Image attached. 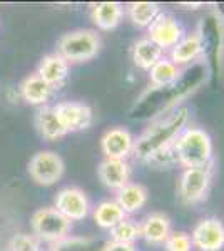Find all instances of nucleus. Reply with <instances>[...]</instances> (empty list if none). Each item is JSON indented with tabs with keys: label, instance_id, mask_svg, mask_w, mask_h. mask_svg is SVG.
<instances>
[{
	"label": "nucleus",
	"instance_id": "1",
	"mask_svg": "<svg viewBox=\"0 0 224 251\" xmlns=\"http://www.w3.org/2000/svg\"><path fill=\"white\" fill-rule=\"evenodd\" d=\"M209 77V67L204 59L191 64L189 69L181 72V77L171 86L146 89L137 97L131 109V119L134 121H156L168 112L179 107L182 100L193 96Z\"/></svg>",
	"mask_w": 224,
	"mask_h": 251
},
{
	"label": "nucleus",
	"instance_id": "2",
	"mask_svg": "<svg viewBox=\"0 0 224 251\" xmlns=\"http://www.w3.org/2000/svg\"><path fill=\"white\" fill-rule=\"evenodd\" d=\"M187 123L189 109L184 106H179L150 123L149 127L137 139H134V159L139 163H150L154 156L174 144L177 136L187 127Z\"/></svg>",
	"mask_w": 224,
	"mask_h": 251
},
{
	"label": "nucleus",
	"instance_id": "3",
	"mask_svg": "<svg viewBox=\"0 0 224 251\" xmlns=\"http://www.w3.org/2000/svg\"><path fill=\"white\" fill-rule=\"evenodd\" d=\"M176 161L186 169L213 164V141L199 127H186L173 144Z\"/></svg>",
	"mask_w": 224,
	"mask_h": 251
},
{
	"label": "nucleus",
	"instance_id": "4",
	"mask_svg": "<svg viewBox=\"0 0 224 251\" xmlns=\"http://www.w3.org/2000/svg\"><path fill=\"white\" fill-rule=\"evenodd\" d=\"M198 34L202 42V57L209 72L221 74L224 55V19L218 12H211L201 19Z\"/></svg>",
	"mask_w": 224,
	"mask_h": 251
},
{
	"label": "nucleus",
	"instance_id": "5",
	"mask_svg": "<svg viewBox=\"0 0 224 251\" xmlns=\"http://www.w3.org/2000/svg\"><path fill=\"white\" fill-rule=\"evenodd\" d=\"M100 50V37L96 30L79 29L64 34L57 42V54L71 62H87Z\"/></svg>",
	"mask_w": 224,
	"mask_h": 251
},
{
	"label": "nucleus",
	"instance_id": "6",
	"mask_svg": "<svg viewBox=\"0 0 224 251\" xmlns=\"http://www.w3.org/2000/svg\"><path fill=\"white\" fill-rule=\"evenodd\" d=\"M30 228L32 234L39 241H46L52 245V243L71 236L72 221H69L64 214H60L54 206H46L32 214Z\"/></svg>",
	"mask_w": 224,
	"mask_h": 251
},
{
	"label": "nucleus",
	"instance_id": "7",
	"mask_svg": "<svg viewBox=\"0 0 224 251\" xmlns=\"http://www.w3.org/2000/svg\"><path fill=\"white\" fill-rule=\"evenodd\" d=\"M213 179V164L206 168H189L184 169L179 177L177 194L182 204L193 206L207 198Z\"/></svg>",
	"mask_w": 224,
	"mask_h": 251
},
{
	"label": "nucleus",
	"instance_id": "8",
	"mask_svg": "<svg viewBox=\"0 0 224 251\" xmlns=\"http://www.w3.org/2000/svg\"><path fill=\"white\" fill-rule=\"evenodd\" d=\"M66 163L54 151H39L28 161V174L40 186H52L62 179Z\"/></svg>",
	"mask_w": 224,
	"mask_h": 251
},
{
	"label": "nucleus",
	"instance_id": "9",
	"mask_svg": "<svg viewBox=\"0 0 224 251\" xmlns=\"http://www.w3.org/2000/svg\"><path fill=\"white\" fill-rule=\"evenodd\" d=\"M148 34L149 39L152 40L154 44L166 50V49H173L176 44L186 35L184 25H182L179 20L174 17L169 12H161L154 22L148 27Z\"/></svg>",
	"mask_w": 224,
	"mask_h": 251
},
{
	"label": "nucleus",
	"instance_id": "10",
	"mask_svg": "<svg viewBox=\"0 0 224 251\" xmlns=\"http://www.w3.org/2000/svg\"><path fill=\"white\" fill-rule=\"evenodd\" d=\"M54 208L69 221H80L91 213V201L80 188L66 186L55 194Z\"/></svg>",
	"mask_w": 224,
	"mask_h": 251
},
{
	"label": "nucleus",
	"instance_id": "11",
	"mask_svg": "<svg viewBox=\"0 0 224 251\" xmlns=\"http://www.w3.org/2000/svg\"><path fill=\"white\" fill-rule=\"evenodd\" d=\"M193 246L199 251H221L224 248V225L218 218H202L191 233Z\"/></svg>",
	"mask_w": 224,
	"mask_h": 251
},
{
	"label": "nucleus",
	"instance_id": "12",
	"mask_svg": "<svg viewBox=\"0 0 224 251\" xmlns=\"http://www.w3.org/2000/svg\"><path fill=\"white\" fill-rule=\"evenodd\" d=\"M54 107L67 132H79L91 127L94 114L91 106L79 100H62Z\"/></svg>",
	"mask_w": 224,
	"mask_h": 251
},
{
	"label": "nucleus",
	"instance_id": "13",
	"mask_svg": "<svg viewBox=\"0 0 224 251\" xmlns=\"http://www.w3.org/2000/svg\"><path fill=\"white\" fill-rule=\"evenodd\" d=\"M100 149L105 159L127 161L134 151V136L124 127H112L100 137Z\"/></svg>",
	"mask_w": 224,
	"mask_h": 251
},
{
	"label": "nucleus",
	"instance_id": "14",
	"mask_svg": "<svg viewBox=\"0 0 224 251\" xmlns=\"http://www.w3.org/2000/svg\"><path fill=\"white\" fill-rule=\"evenodd\" d=\"M37 74L55 91L66 86L69 74H71V64L57 52H52V54L44 55L39 62Z\"/></svg>",
	"mask_w": 224,
	"mask_h": 251
},
{
	"label": "nucleus",
	"instance_id": "15",
	"mask_svg": "<svg viewBox=\"0 0 224 251\" xmlns=\"http://www.w3.org/2000/svg\"><path fill=\"white\" fill-rule=\"evenodd\" d=\"M97 176L105 188L119 191L127 183H131V166L127 161L105 159L104 157L97 168Z\"/></svg>",
	"mask_w": 224,
	"mask_h": 251
},
{
	"label": "nucleus",
	"instance_id": "16",
	"mask_svg": "<svg viewBox=\"0 0 224 251\" xmlns=\"http://www.w3.org/2000/svg\"><path fill=\"white\" fill-rule=\"evenodd\" d=\"M141 238L149 245H164L173 233L171 218L164 213H150L141 223Z\"/></svg>",
	"mask_w": 224,
	"mask_h": 251
},
{
	"label": "nucleus",
	"instance_id": "17",
	"mask_svg": "<svg viewBox=\"0 0 224 251\" xmlns=\"http://www.w3.org/2000/svg\"><path fill=\"white\" fill-rule=\"evenodd\" d=\"M19 94L22 97V100H25L30 106L42 107V106H47V100L54 94V89L49 86L37 72H34V74L27 75V77L20 82Z\"/></svg>",
	"mask_w": 224,
	"mask_h": 251
},
{
	"label": "nucleus",
	"instance_id": "18",
	"mask_svg": "<svg viewBox=\"0 0 224 251\" xmlns=\"http://www.w3.org/2000/svg\"><path fill=\"white\" fill-rule=\"evenodd\" d=\"M35 127L40 137L46 141H57L69 134L54 106L39 107V111L35 112Z\"/></svg>",
	"mask_w": 224,
	"mask_h": 251
},
{
	"label": "nucleus",
	"instance_id": "19",
	"mask_svg": "<svg viewBox=\"0 0 224 251\" xmlns=\"http://www.w3.org/2000/svg\"><path fill=\"white\" fill-rule=\"evenodd\" d=\"M199 57H202V42L198 32L189 35H184L179 42L171 49L169 59L177 67L186 66V64H194Z\"/></svg>",
	"mask_w": 224,
	"mask_h": 251
},
{
	"label": "nucleus",
	"instance_id": "20",
	"mask_svg": "<svg viewBox=\"0 0 224 251\" xmlns=\"http://www.w3.org/2000/svg\"><path fill=\"white\" fill-rule=\"evenodd\" d=\"M124 17V7L119 2H99L92 3L91 19L94 25L100 30H112L121 24Z\"/></svg>",
	"mask_w": 224,
	"mask_h": 251
},
{
	"label": "nucleus",
	"instance_id": "21",
	"mask_svg": "<svg viewBox=\"0 0 224 251\" xmlns=\"http://www.w3.org/2000/svg\"><path fill=\"white\" fill-rule=\"evenodd\" d=\"M148 188L139 183H127L116 194V203L121 206L125 214H134L141 211L148 203Z\"/></svg>",
	"mask_w": 224,
	"mask_h": 251
},
{
	"label": "nucleus",
	"instance_id": "22",
	"mask_svg": "<svg viewBox=\"0 0 224 251\" xmlns=\"http://www.w3.org/2000/svg\"><path fill=\"white\" fill-rule=\"evenodd\" d=\"M164 57V50L159 49L149 37L139 39L132 47V62L142 71H150Z\"/></svg>",
	"mask_w": 224,
	"mask_h": 251
},
{
	"label": "nucleus",
	"instance_id": "23",
	"mask_svg": "<svg viewBox=\"0 0 224 251\" xmlns=\"http://www.w3.org/2000/svg\"><path fill=\"white\" fill-rule=\"evenodd\" d=\"M92 216L99 228L111 231L114 226L119 225L122 220L127 218V214L122 211V208L114 200H105V201H100V203L94 208Z\"/></svg>",
	"mask_w": 224,
	"mask_h": 251
},
{
	"label": "nucleus",
	"instance_id": "24",
	"mask_svg": "<svg viewBox=\"0 0 224 251\" xmlns=\"http://www.w3.org/2000/svg\"><path fill=\"white\" fill-rule=\"evenodd\" d=\"M181 67L171 62V59L162 57L159 62L149 71V80L152 87H164L171 86L181 77Z\"/></svg>",
	"mask_w": 224,
	"mask_h": 251
},
{
	"label": "nucleus",
	"instance_id": "25",
	"mask_svg": "<svg viewBox=\"0 0 224 251\" xmlns=\"http://www.w3.org/2000/svg\"><path fill=\"white\" fill-rule=\"evenodd\" d=\"M159 14L161 7L154 2H132L127 5L129 19L137 27H149Z\"/></svg>",
	"mask_w": 224,
	"mask_h": 251
},
{
	"label": "nucleus",
	"instance_id": "26",
	"mask_svg": "<svg viewBox=\"0 0 224 251\" xmlns=\"http://www.w3.org/2000/svg\"><path fill=\"white\" fill-rule=\"evenodd\" d=\"M47 251H100L97 241L89 236H67L52 243Z\"/></svg>",
	"mask_w": 224,
	"mask_h": 251
},
{
	"label": "nucleus",
	"instance_id": "27",
	"mask_svg": "<svg viewBox=\"0 0 224 251\" xmlns=\"http://www.w3.org/2000/svg\"><path fill=\"white\" fill-rule=\"evenodd\" d=\"M141 238V225L132 218H125L111 229V240L134 245Z\"/></svg>",
	"mask_w": 224,
	"mask_h": 251
},
{
	"label": "nucleus",
	"instance_id": "28",
	"mask_svg": "<svg viewBox=\"0 0 224 251\" xmlns=\"http://www.w3.org/2000/svg\"><path fill=\"white\" fill-rule=\"evenodd\" d=\"M7 251H44L40 241L30 233H17L10 238L5 246Z\"/></svg>",
	"mask_w": 224,
	"mask_h": 251
},
{
	"label": "nucleus",
	"instance_id": "29",
	"mask_svg": "<svg viewBox=\"0 0 224 251\" xmlns=\"http://www.w3.org/2000/svg\"><path fill=\"white\" fill-rule=\"evenodd\" d=\"M193 241H191V234L186 231H173L169 238L164 241L166 251H193Z\"/></svg>",
	"mask_w": 224,
	"mask_h": 251
},
{
	"label": "nucleus",
	"instance_id": "30",
	"mask_svg": "<svg viewBox=\"0 0 224 251\" xmlns=\"http://www.w3.org/2000/svg\"><path fill=\"white\" fill-rule=\"evenodd\" d=\"M100 251H136L134 245H127V243H119V241H105Z\"/></svg>",
	"mask_w": 224,
	"mask_h": 251
},
{
	"label": "nucleus",
	"instance_id": "31",
	"mask_svg": "<svg viewBox=\"0 0 224 251\" xmlns=\"http://www.w3.org/2000/svg\"><path fill=\"white\" fill-rule=\"evenodd\" d=\"M0 251H7L5 248H3V246H0Z\"/></svg>",
	"mask_w": 224,
	"mask_h": 251
}]
</instances>
